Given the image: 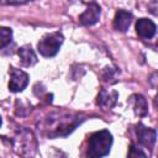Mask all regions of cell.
Returning <instances> with one entry per match:
<instances>
[{
    "mask_svg": "<svg viewBox=\"0 0 158 158\" xmlns=\"http://www.w3.org/2000/svg\"><path fill=\"white\" fill-rule=\"evenodd\" d=\"M85 118L73 112H52L43 117L38 123L41 133L48 138L67 137Z\"/></svg>",
    "mask_w": 158,
    "mask_h": 158,
    "instance_id": "obj_1",
    "label": "cell"
},
{
    "mask_svg": "<svg viewBox=\"0 0 158 158\" xmlns=\"http://www.w3.org/2000/svg\"><path fill=\"white\" fill-rule=\"evenodd\" d=\"M112 146V135L107 130L94 132L88 141L86 156L93 158H100L110 153Z\"/></svg>",
    "mask_w": 158,
    "mask_h": 158,
    "instance_id": "obj_2",
    "label": "cell"
},
{
    "mask_svg": "<svg viewBox=\"0 0 158 158\" xmlns=\"http://www.w3.org/2000/svg\"><path fill=\"white\" fill-rule=\"evenodd\" d=\"M14 149L20 156H35L37 149V139L32 131L27 128H20L11 138Z\"/></svg>",
    "mask_w": 158,
    "mask_h": 158,
    "instance_id": "obj_3",
    "label": "cell"
},
{
    "mask_svg": "<svg viewBox=\"0 0 158 158\" xmlns=\"http://www.w3.org/2000/svg\"><path fill=\"white\" fill-rule=\"evenodd\" d=\"M63 41H64V37L60 32L47 33L37 43V49L41 56L46 58H51V57H54L59 52V48Z\"/></svg>",
    "mask_w": 158,
    "mask_h": 158,
    "instance_id": "obj_4",
    "label": "cell"
},
{
    "mask_svg": "<svg viewBox=\"0 0 158 158\" xmlns=\"http://www.w3.org/2000/svg\"><path fill=\"white\" fill-rule=\"evenodd\" d=\"M30 77L26 72L10 67V80H9V90L12 93H20L28 85Z\"/></svg>",
    "mask_w": 158,
    "mask_h": 158,
    "instance_id": "obj_5",
    "label": "cell"
},
{
    "mask_svg": "<svg viewBox=\"0 0 158 158\" xmlns=\"http://www.w3.org/2000/svg\"><path fill=\"white\" fill-rule=\"evenodd\" d=\"M136 135H137V139L138 143L148 149H153L156 141H157V132L153 128H149L147 126H144L143 123H138L136 126Z\"/></svg>",
    "mask_w": 158,
    "mask_h": 158,
    "instance_id": "obj_6",
    "label": "cell"
},
{
    "mask_svg": "<svg viewBox=\"0 0 158 158\" xmlns=\"http://www.w3.org/2000/svg\"><path fill=\"white\" fill-rule=\"evenodd\" d=\"M101 15V7L98 2H90L88 4L86 10L79 15V22L83 26H93L100 20Z\"/></svg>",
    "mask_w": 158,
    "mask_h": 158,
    "instance_id": "obj_7",
    "label": "cell"
},
{
    "mask_svg": "<svg viewBox=\"0 0 158 158\" xmlns=\"http://www.w3.org/2000/svg\"><path fill=\"white\" fill-rule=\"evenodd\" d=\"M157 26L149 19H139L136 22V32L142 40H152L156 35Z\"/></svg>",
    "mask_w": 158,
    "mask_h": 158,
    "instance_id": "obj_8",
    "label": "cell"
},
{
    "mask_svg": "<svg viewBox=\"0 0 158 158\" xmlns=\"http://www.w3.org/2000/svg\"><path fill=\"white\" fill-rule=\"evenodd\" d=\"M118 99V94L116 91H109L106 89H101L96 98V104L102 110H110L115 106Z\"/></svg>",
    "mask_w": 158,
    "mask_h": 158,
    "instance_id": "obj_9",
    "label": "cell"
},
{
    "mask_svg": "<svg viewBox=\"0 0 158 158\" xmlns=\"http://www.w3.org/2000/svg\"><path fill=\"white\" fill-rule=\"evenodd\" d=\"M132 22V14L125 10H118L114 17V28L118 32H126Z\"/></svg>",
    "mask_w": 158,
    "mask_h": 158,
    "instance_id": "obj_10",
    "label": "cell"
},
{
    "mask_svg": "<svg viewBox=\"0 0 158 158\" xmlns=\"http://www.w3.org/2000/svg\"><path fill=\"white\" fill-rule=\"evenodd\" d=\"M17 54H19V58H20L21 64L25 65V67H32L38 60L35 51L32 49V47L30 44H25V46L20 47Z\"/></svg>",
    "mask_w": 158,
    "mask_h": 158,
    "instance_id": "obj_11",
    "label": "cell"
},
{
    "mask_svg": "<svg viewBox=\"0 0 158 158\" xmlns=\"http://www.w3.org/2000/svg\"><path fill=\"white\" fill-rule=\"evenodd\" d=\"M130 102L132 105L133 112L136 116L143 117L148 114V105H147V100L144 99L143 95L141 94H133L130 98Z\"/></svg>",
    "mask_w": 158,
    "mask_h": 158,
    "instance_id": "obj_12",
    "label": "cell"
},
{
    "mask_svg": "<svg viewBox=\"0 0 158 158\" xmlns=\"http://www.w3.org/2000/svg\"><path fill=\"white\" fill-rule=\"evenodd\" d=\"M12 40V30L0 26V49L5 48Z\"/></svg>",
    "mask_w": 158,
    "mask_h": 158,
    "instance_id": "obj_13",
    "label": "cell"
},
{
    "mask_svg": "<svg viewBox=\"0 0 158 158\" xmlns=\"http://www.w3.org/2000/svg\"><path fill=\"white\" fill-rule=\"evenodd\" d=\"M28 1L32 0H0V2L4 5H20V4H26Z\"/></svg>",
    "mask_w": 158,
    "mask_h": 158,
    "instance_id": "obj_14",
    "label": "cell"
},
{
    "mask_svg": "<svg viewBox=\"0 0 158 158\" xmlns=\"http://www.w3.org/2000/svg\"><path fill=\"white\" fill-rule=\"evenodd\" d=\"M128 156H131V157H137V156L146 157V153H143L141 149H137V148L132 144V146H131V149H130V152H128Z\"/></svg>",
    "mask_w": 158,
    "mask_h": 158,
    "instance_id": "obj_15",
    "label": "cell"
},
{
    "mask_svg": "<svg viewBox=\"0 0 158 158\" xmlns=\"http://www.w3.org/2000/svg\"><path fill=\"white\" fill-rule=\"evenodd\" d=\"M81 2H85V4H90V2H94L95 0H80Z\"/></svg>",
    "mask_w": 158,
    "mask_h": 158,
    "instance_id": "obj_16",
    "label": "cell"
},
{
    "mask_svg": "<svg viewBox=\"0 0 158 158\" xmlns=\"http://www.w3.org/2000/svg\"><path fill=\"white\" fill-rule=\"evenodd\" d=\"M2 125V118H1V116H0V126Z\"/></svg>",
    "mask_w": 158,
    "mask_h": 158,
    "instance_id": "obj_17",
    "label": "cell"
}]
</instances>
